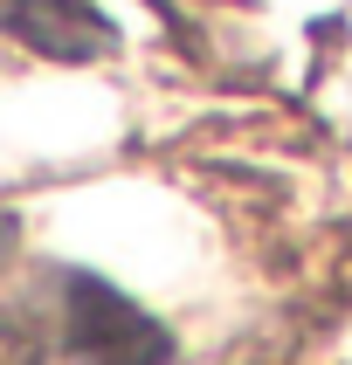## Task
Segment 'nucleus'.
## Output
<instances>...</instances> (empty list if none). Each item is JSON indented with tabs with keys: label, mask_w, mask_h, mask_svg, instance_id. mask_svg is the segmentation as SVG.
I'll return each mask as SVG.
<instances>
[{
	"label": "nucleus",
	"mask_w": 352,
	"mask_h": 365,
	"mask_svg": "<svg viewBox=\"0 0 352 365\" xmlns=\"http://www.w3.org/2000/svg\"><path fill=\"white\" fill-rule=\"evenodd\" d=\"M0 242H7V235H0Z\"/></svg>",
	"instance_id": "obj_1"
}]
</instances>
